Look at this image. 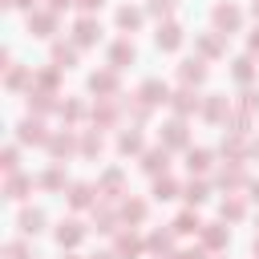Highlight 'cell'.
I'll return each instance as SVG.
<instances>
[{
	"instance_id": "6da1fadb",
	"label": "cell",
	"mask_w": 259,
	"mask_h": 259,
	"mask_svg": "<svg viewBox=\"0 0 259 259\" xmlns=\"http://www.w3.org/2000/svg\"><path fill=\"white\" fill-rule=\"evenodd\" d=\"M214 24H219V28H231V32H235V28L243 24V12H239L235 4H219V8H214Z\"/></svg>"
},
{
	"instance_id": "7a4b0ae2",
	"label": "cell",
	"mask_w": 259,
	"mask_h": 259,
	"mask_svg": "<svg viewBox=\"0 0 259 259\" xmlns=\"http://www.w3.org/2000/svg\"><path fill=\"white\" fill-rule=\"evenodd\" d=\"M81 235H85V231H81V223H77V219H69V223H61V227H57V243H61V247H77V243H81Z\"/></svg>"
},
{
	"instance_id": "3957f363",
	"label": "cell",
	"mask_w": 259,
	"mask_h": 259,
	"mask_svg": "<svg viewBox=\"0 0 259 259\" xmlns=\"http://www.w3.org/2000/svg\"><path fill=\"white\" fill-rule=\"evenodd\" d=\"M134 57H138V53H134V40H117V45L109 49V65H113V69H121V65H130Z\"/></svg>"
},
{
	"instance_id": "277c9868",
	"label": "cell",
	"mask_w": 259,
	"mask_h": 259,
	"mask_svg": "<svg viewBox=\"0 0 259 259\" xmlns=\"http://www.w3.org/2000/svg\"><path fill=\"white\" fill-rule=\"evenodd\" d=\"M28 28H36V36H53L57 12H36V16H28Z\"/></svg>"
},
{
	"instance_id": "5b68a950",
	"label": "cell",
	"mask_w": 259,
	"mask_h": 259,
	"mask_svg": "<svg viewBox=\"0 0 259 259\" xmlns=\"http://www.w3.org/2000/svg\"><path fill=\"white\" fill-rule=\"evenodd\" d=\"M154 40H158V49H178V45H182V28H178V24H162Z\"/></svg>"
},
{
	"instance_id": "8992f818",
	"label": "cell",
	"mask_w": 259,
	"mask_h": 259,
	"mask_svg": "<svg viewBox=\"0 0 259 259\" xmlns=\"http://www.w3.org/2000/svg\"><path fill=\"white\" fill-rule=\"evenodd\" d=\"M178 73H182V81H186V85H198V81L206 77V65L194 57V61H182V69H178Z\"/></svg>"
},
{
	"instance_id": "52a82bcc",
	"label": "cell",
	"mask_w": 259,
	"mask_h": 259,
	"mask_svg": "<svg viewBox=\"0 0 259 259\" xmlns=\"http://www.w3.org/2000/svg\"><path fill=\"white\" fill-rule=\"evenodd\" d=\"M97 32H101V28H97V20H93V16L77 20V45H93V40H97Z\"/></svg>"
},
{
	"instance_id": "ba28073f",
	"label": "cell",
	"mask_w": 259,
	"mask_h": 259,
	"mask_svg": "<svg viewBox=\"0 0 259 259\" xmlns=\"http://www.w3.org/2000/svg\"><path fill=\"white\" fill-rule=\"evenodd\" d=\"M227 113H231V101L219 97V93H210V101H206V117H210V121H223Z\"/></svg>"
},
{
	"instance_id": "9c48e42d",
	"label": "cell",
	"mask_w": 259,
	"mask_h": 259,
	"mask_svg": "<svg viewBox=\"0 0 259 259\" xmlns=\"http://www.w3.org/2000/svg\"><path fill=\"white\" fill-rule=\"evenodd\" d=\"M20 142H45V125L32 121V117H24L20 121Z\"/></svg>"
},
{
	"instance_id": "30bf717a",
	"label": "cell",
	"mask_w": 259,
	"mask_h": 259,
	"mask_svg": "<svg viewBox=\"0 0 259 259\" xmlns=\"http://www.w3.org/2000/svg\"><path fill=\"white\" fill-rule=\"evenodd\" d=\"M142 162H146V170H150V174H158V170L166 174V166H170L166 150H146V158H142Z\"/></svg>"
},
{
	"instance_id": "8fae6325",
	"label": "cell",
	"mask_w": 259,
	"mask_h": 259,
	"mask_svg": "<svg viewBox=\"0 0 259 259\" xmlns=\"http://www.w3.org/2000/svg\"><path fill=\"white\" fill-rule=\"evenodd\" d=\"M142 101H150V105L166 101V85H162V81H146V85H142Z\"/></svg>"
},
{
	"instance_id": "7c38bea8",
	"label": "cell",
	"mask_w": 259,
	"mask_h": 259,
	"mask_svg": "<svg viewBox=\"0 0 259 259\" xmlns=\"http://www.w3.org/2000/svg\"><path fill=\"white\" fill-rule=\"evenodd\" d=\"M49 150H53V158L73 154V134H57V138H49Z\"/></svg>"
},
{
	"instance_id": "4fadbf2b",
	"label": "cell",
	"mask_w": 259,
	"mask_h": 259,
	"mask_svg": "<svg viewBox=\"0 0 259 259\" xmlns=\"http://www.w3.org/2000/svg\"><path fill=\"white\" fill-rule=\"evenodd\" d=\"M69 202H73L77 210H81V206H89V202H93V186H89V182H77V186H73V194H69Z\"/></svg>"
},
{
	"instance_id": "5bb4252c",
	"label": "cell",
	"mask_w": 259,
	"mask_h": 259,
	"mask_svg": "<svg viewBox=\"0 0 259 259\" xmlns=\"http://www.w3.org/2000/svg\"><path fill=\"white\" fill-rule=\"evenodd\" d=\"M40 227H45V214H40V210H24V214H20V231H24V235H36Z\"/></svg>"
},
{
	"instance_id": "9a60e30c",
	"label": "cell",
	"mask_w": 259,
	"mask_h": 259,
	"mask_svg": "<svg viewBox=\"0 0 259 259\" xmlns=\"http://www.w3.org/2000/svg\"><path fill=\"white\" fill-rule=\"evenodd\" d=\"M174 231H178V235H190V231H202V223H198V214H190V210H186V214H178V219H174Z\"/></svg>"
},
{
	"instance_id": "2e32d148",
	"label": "cell",
	"mask_w": 259,
	"mask_h": 259,
	"mask_svg": "<svg viewBox=\"0 0 259 259\" xmlns=\"http://www.w3.org/2000/svg\"><path fill=\"white\" fill-rule=\"evenodd\" d=\"M202 243H206V247H223V243H227V227H219V223H210V227L202 231Z\"/></svg>"
},
{
	"instance_id": "e0dca14e",
	"label": "cell",
	"mask_w": 259,
	"mask_h": 259,
	"mask_svg": "<svg viewBox=\"0 0 259 259\" xmlns=\"http://www.w3.org/2000/svg\"><path fill=\"white\" fill-rule=\"evenodd\" d=\"M113 85H117L113 73H93V77H89V89H93V93H109Z\"/></svg>"
},
{
	"instance_id": "ac0fdd59",
	"label": "cell",
	"mask_w": 259,
	"mask_h": 259,
	"mask_svg": "<svg viewBox=\"0 0 259 259\" xmlns=\"http://www.w3.org/2000/svg\"><path fill=\"white\" fill-rule=\"evenodd\" d=\"M186 166H190V170H198V174H202V170H206V166H210V150H190V154H186Z\"/></svg>"
},
{
	"instance_id": "d6986e66",
	"label": "cell",
	"mask_w": 259,
	"mask_h": 259,
	"mask_svg": "<svg viewBox=\"0 0 259 259\" xmlns=\"http://www.w3.org/2000/svg\"><path fill=\"white\" fill-rule=\"evenodd\" d=\"M174 194H178V182H174V178H158V182H154V198L166 202V198H174Z\"/></svg>"
},
{
	"instance_id": "ffe728a7",
	"label": "cell",
	"mask_w": 259,
	"mask_h": 259,
	"mask_svg": "<svg viewBox=\"0 0 259 259\" xmlns=\"http://www.w3.org/2000/svg\"><path fill=\"white\" fill-rule=\"evenodd\" d=\"M28 186H32V182H28L24 174H12V178H8V198H24Z\"/></svg>"
},
{
	"instance_id": "44dd1931",
	"label": "cell",
	"mask_w": 259,
	"mask_h": 259,
	"mask_svg": "<svg viewBox=\"0 0 259 259\" xmlns=\"http://www.w3.org/2000/svg\"><path fill=\"white\" fill-rule=\"evenodd\" d=\"M194 105H198V97H194V93H190V89H182V93H178V97H174V109H178V113H190V109H194Z\"/></svg>"
},
{
	"instance_id": "7402d4cb",
	"label": "cell",
	"mask_w": 259,
	"mask_h": 259,
	"mask_svg": "<svg viewBox=\"0 0 259 259\" xmlns=\"http://www.w3.org/2000/svg\"><path fill=\"white\" fill-rule=\"evenodd\" d=\"M117 150H121V154H138V150H142V138H138V134H121V138H117Z\"/></svg>"
},
{
	"instance_id": "603a6c76",
	"label": "cell",
	"mask_w": 259,
	"mask_h": 259,
	"mask_svg": "<svg viewBox=\"0 0 259 259\" xmlns=\"http://www.w3.org/2000/svg\"><path fill=\"white\" fill-rule=\"evenodd\" d=\"M219 182H223L227 190H239L247 178H243V170H223V174H219Z\"/></svg>"
},
{
	"instance_id": "cb8c5ba5",
	"label": "cell",
	"mask_w": 259,
	"mask_h": 259,
	"mask_svg": "<svg viewBox=\"0 0 259 259\" xmlns=\"http://www.w3.org/2000/svg\"><path fill=\"white\" fill-rule=\"evenodd\" d=\"M186 202H190V206L206 202V182H190V186H186Z\"/></svg>"
},
{
	"instance_id": "d4e9b609",
	"label": "cell",
	"mask_w": 259,
	"mask_h": 259,
	"mask_svg": "<svg viewBox=\"0 0 259 259\" xmlns=\"http://www.w3.org/2000/svg\"><path fill=\"white\" fill-rule=\"evenodd\" d=\"M121 214H125L130 223H142V219H146V202H138V198H134V202H125V206H121Z\"/></svg>"
},
{
	"instance_id": "484cf974",
	"label": "cell",
	"mask_w": 259,
	"mask_h": 259,
	"mask_svg": "<svg viewBox=\"0 0 259 259\" xmlns=\"http://www.w3.org/2000/svg\"><path fill=\"white\" fill-rule=\"evenodd\" d=\"M138 251H142V243L134 235H117V255H138Z\"/></svg>"
},
{
	"instance_id": "4316f807",
	"label": "cell",
	"mask_w": 259,
	"mask_h": 259,
	"mask_svg": "<svg viewBox=\"0 0 259 259\" xmlns=\"http://www.w3.org/2000/svg\"><path fill=\"white\" fill-rule=\"evenodd\" d=\"M166 142H170V146H182V142H186V125H182V121L166 125Z\"/></svg>"
},
{
	"instance_id": "83f0119b",
	"label": "cell",
	"mask_w": 259,
	"mask_h": 259,
	"mask_svg": "<svg viewBox=\"0 0 259 259\" xmlns=\"http://www.w3.org/2000/svg\"><path fill=\"white\" fill-rule=\"evenodd\" d=\"M40 186H45V190H57V186H65V174H61V166H53V170L40 178Z\"/></svg>"
},
{
	"instance_id": "f1b7e54d",
	"label": "cell",
	"mask_w": 259,
	"mask_h": 259,
	"mask_svg": "<svg viewBox=\"0 0 259 259\" xmlns=\"http://www.w3.org/2000/svg\"><path fill=\"white\" fill-rule=\"evenodd\" d=\"M138 20H142V12H138V8H121V12H117V24H121V28H134Z\"/></svg>"
},
{
	"instance_id": "f546056e",
	"label": "cell",
	"mask_w": 259,
	"mask_h": 259,
	"mask_svg": "<svg viewBox=\"0 0 259 259\" xmlns=\"http://www.w3.org/2000/svg\"><path fill=\"white\" fill-rule=\"evenodd\" d=\"M243 210H247V206H243L239 198H231V202H223V219H235V223H239V219H243Z\"/></svg>"
},
{
	"instance_id": "4dcf8cb0",
	"label": "cell",
	"mask_w": 259,
	"mask_h": 259,
	"mask_svg": "<svg viewBox=\"0 0 259 259\" xmlns=\"http://www.w3.org/2000/svg\"><path fill=\"white\" fill-rule=\"evenodd\" d=\"M251 73H255V69H251V57H239V61H235V77H239V81H251Z\"/></svg>"
},
{
	"instance_id": "1f68e13d",
	"label": "cell",
	"mask_w": 259,
	"mask_h": 259,
	"mask_svg": "<svg viewBox=\"0 0 259 259\" xmlns=\"http://www.w3.org/2000/svg\"><path fill=\"white\" fill-rule=\"evenodd\" d=\"M150 251H170V231H158V235H150Z\"/></svg>"
},
{
	"instance_id": "d6a6232c",
	"label": "cell",
	"mask_w": 259,
	"mask_h": 259,
	"mask_svg": "<svg viewBox=\"0 0 259 259\" xmlns=\"http://www.w3.org/2000/svg\"><path fill=\"white\" fill-rule=\"evenodd\" d=\"M4 170H8V174H16V146H8V150H4Z\"/></svg>"
},
{
	"instance_id": "836d02e7",
	"label": "cell",
	"mask_w": 259,
	"mask_h": 259,
	"mask_svg": "<svg viewBox=\"0 0 259 259\" xmlns=\"http://www.w3.org/2000/svg\"><path fill=\"white\" fill-rule=\"evenodd\" d=\"M243 109H247V113H255V109H259V89H247V101H243Z\"/></svg>"
},
{
	"instance_id": "e575fe53",
	"label": "cell",
	"mask_w": 259,
	"mask_h": 259,
	"mask_svg": "<svg viewBox=\"0 0 259 259\" xmlns=\"http://www.w3.org/2000/svg\"><path fill=\"white\" fill-rule=\"evenodd\" d=\"M170 8H174V4H170V0H154V4H150V12H154V16H166V12H170Z\"/></svg>"
},
{
	"instance_id": "d590c367",
	"label": "cell",
	"mask_w": 259,
	"mask_h": 259,
	"mask_svg": "<svg viewBox=\"0 0 259 259\" xmlns=\"http://www.w3.org/2000/svg\"><path fill=\"white\" fill-rule=\"evenodd\" d=\"M24 255H28L24 243H8V259H24Z\"/></svg>"
},
{
	"instance_id": "8d00e7d4",
	"label": "cell",
	"mask_w": 259,
	"mask_h": 259,
	"mask_svg": "<svg viewBox=\"0 0 259 259\" xmlns=\"http://www.w3.org/2000/svg\"><path fill=\"white\" fill-rule=\"evenodd\" d=\"M24 77H28V73H24V69H16V73L8 77V85H12V89H20V85H24Z\"/></svg>"
},
{
	"instance_id": "74e56055",
	"label": "cell",
	"mask_w": 259,
	"mask_h": 259,
	"mask_svg": "<svg viewBox=\"0 0 259 259\" xmlns=\"http://www.w3.org/2000/svg\"><path fill=\"white\" fill-rule=\"evenodd\" d=\"M97 150H101V138L89 134V138H85V154H97Z\"/></svg>"
},
{
	"instance_id": "f35d334b",
	"label": "cell",
	"mask_w": 259,
	"mask_h": 259,
	"mask_svg": "<svg viewBox=\"0 0 259 259\" xmlns=\"http://www.w3.org/2000/svg\"><path fill=\"white\" fill-rule=\"evenodd\" d=\"M4 4H16V8H32L36 0H4Z\"/></svg>"
},
{
	"instance_id": "ab89813d",
	"label": "cell",
	"mask_w": 259,
	"mask_h": 259,
	"mask_svg": "<svg viewBox=\"0 0 259 259\" xmlns=\"http://www.w3.org/2000/svg\"><path fill=\"white\" fill-rule=\"evenodd\" d=\"M77 4H81V8H89V12H93V8H101V0H77Z\"/></svg>"
},
{
	"instance_id": "60d3db41",
	"label": "cell",
	"mask_w": 259,
	"mask_h": 259,
	"mask_svg": "<svg viewBox=\"0 0 259 259\" xmlns=\"http://www.w3.org/2000/svg\"><path fill=\"white\" fill-rule=\"evenodd\" d=\"M182 259H206V255H202V251H186Z\"/></svg>"
},
{
	"instance_id": "b9f144b4",
	"label": "cell",
	"mask_w": 259,
	"mask_h": 259,
	"mask_svg": "<svg viewBox=\"0 0 259 259\" xmlns=\"http://www.w3.org/2000/svg\"><path fill=\"white\" fill-rule=\"evenodd\" d=\"M251 198H255V202H259V182H251Z\"/></svg>"
},
{
	"instance_id": "7bdbcfd3",
	"label": "cell",
	"mask_w": 259,
	"mask_h": 259,
	"mask_svg": "<svg viewBox=\"0 0 259 259\" xmlns=\"http://www.w3.org/2000/svg\"><path fill=\"white\" fill-rule=\"evenodd\" d=\"M251 49H259V32H255V36H251Z\"/></svg>"
},
{
	"instance_id": "ee69618b",
	"label": "cell",
	"mask_w": 259,
	"mask_h": 259,
	"mask_svg": "<svg viewBox=\"0 0 259 259\" xmlns=\"http://www.w3.org/2000/svg\"><path fill=\"white\" fill-rule=\"evenodd\" d=\"M251 12H255V16H259V0H255V8H251Z\"/></svg>"
},
{
	"instance_id": "f6af8a7d",
	"label": "cell",
	"mask_w": 259,
	"mask_h": 259,
	"mask_svg": "<svg viewBox=\"0 0 259 259\" xmlns=\"http://www.w3.org/2000/svg\"><path fill=\"white\" fill-rule=\"evenodd\" d=\"M255 255H259V239H255Z\"/></svg>"
},
{
	"instance_id": "bcb514c9",
	"label": "cell",
	"mask_w": 259,
	"mask_h": 259,
	"mask_svg": "<svg viewBox=\"0 0 259 259\" xmlns=\"http://www.w3.org/2000/svg\"><path fill=\"white\" fill-rule=\"evenodd\" d=\"M97 259H113V255H97Z\"/></svg>"
}]
</instances>
